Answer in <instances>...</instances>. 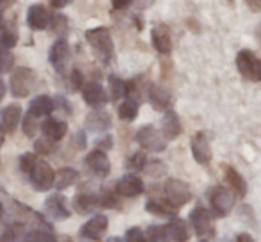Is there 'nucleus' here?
Here are the masks:
<instances>
[{
  "mask_svg": "<svg viewBox=\"0 0 261 242\" xmlns=\"http://www.w3.org/2000/svg\"><path fill=\"white\" fill-rule=\"evenodd\" d=\"M86 41L101 62H110L114 57V41L107 27H93L86 31Z\"/></svg>",
  "mask_w": 261,
  "mask_h": 242,
  "instance_id": "nucleus-1",
  "label": "nucleus"
},
{
  "mask_svg": "<svg viewBox=\"0 0 261 242\" xmlns=\"http://www.w3.org/2000/svg\"><path fill=\"white\" fill-rule=\"evenodd\" d=\"M164 200L171 205L172 208H179L192 200V189L187 182L178 180V178H169L164 183Z\"/></svg>",
  "mask_w": 261,
  "mask_h": 242,
  "instance_id": "nucleus-2",
  "label": "nucleus"
},
{
  "mask_svg": "<svg viewBox=\"0 0 261 242\" xmlns=\"http://www.w3.org/2000/svg\"><path fill=\"white\" fill-rule=\"evenodd\" d=\"M11 93L16 98H25L36 86V71L27 66H20L11 73Z\"/></svg>",
  "mask_w": 261,
  "mask_h": 242,
  "instance_id": "nucleus-3",
  "label": "nucleus"
},
{
  "mask_svg": "<svg viewBox=\"0 0 261 242\" xmlns=\"http://www.w3.org/2000/svg\"><path fill=\"white\" fill-rule=\"evenodd\" d=\"M29 180H31V185L34 187L38 192H46L54 187L55 182V171L52 170L48 162L38 159L36 164L32 166V170L29 171Z\"/></svg>",
  "mask_w": 261,
  "mask_h": 242,
  "instance_id": "nucleus-4",
  "label": "nucleus"
},
{
  "mask_svg": "<svg viewBox=\"0 0 261 242\" xmlns=\"http://www.w3.org/2000/svg\"><path fill=\"white\" fill-rule=\"evenodd\" d=\"M237 68L240 75L252 82H261V59L252 50L244 49L237 56Z\"/></svg>",
  "mask_w": 261,
  "mask_h": 242,
  "instance_id": "nucleus-5",
  "label": "nucleus"
},
{
  "mask_svg": "<svg viewBox=\"0 0 261 242\" xmlns=\"http://www.w3.org/2000/svg\"><path fill=\"white\" fill-rule=\"evenodd\" d=\"M210 205H212V210L215 212V215L219 217H226L234 207V196L229 189L222 185H215L208 194Z\"/></svg>",
  "mask_w": 261,
  "mask_h": 242,
  "instance_id": "nucleus-6",
  "label": "nucleus"
},
{
  "mask_svg": "<svg viewBox=\"0 0 261 242\" xmlns=\"http://www.w3.org/2000/svg\"><path fill=\"white\" fill-rule=\"evenodd\" d=\"M135 141L146 150V152H153V153H160L165 150V139L160 132L156 130L153 125H144L137 130L135 134Z\"/></svg>",
  "mask_w": 261,
  "mask_h": 242,
  "instance_id": "nucleus-7",
  "label": "nucleus"
},
{
  "mask_svg": "<svg viewBox=\"0 0 261 242\" xmlns=\"http://www.w3.org/2000/svg\"><path fill=\"white\" fill-rule=\"evenodd\" d=\"M189 221H190V225H192L196 235L201 237V239L212 237L213 232H215V226H213V215L210 214L204 207H201V205L190 212Z\"/></svg>",
  "mask_w": 261,
  "mask_h": 242,
  "instance_id": "nucleus-8",
  "label": "nucleus"
},
{
  "mask_svg": "<svg viewBox=\"0 0 261 242\" xmlns=\"http://www.w3.org/2000/svg\"><path fill=\"white\" fill-rule=\"evenodd\" d=\"M69 59H71V50H69V45L64 38L57 39V41L52 45L48 52V61L50 64L54 66V69L61 75H64L66 69H68Z\"/></svg>",
  "mask_w": 261,
  "mask_h": 242,
  "instance_id": "nucleus-9",
  "label": "nucleus"
},
{
  "mask_svg": "<svg viewBox=\"0 0 261 242\" xmlns=\"http://www.w3.org/2000/svg\"><path fill=\"white\" fill-rule=\"evenodd\" d=\"M84 164H86L87 170L98 178H105V177H109V173H110V160L103 150L96 148V150H93V152H89L86 155V159H84Z\"/></svg>",
  "mask_w": 261,
  "mask_h": 242,
  "instance_id": "nucleus-10",
  "label": "nucleus"
},
{
  "mask_svg": "<svg viewBox=\"0 0 261 242\" xmlns=\"http://www.w3.org/2000/svg\"><path fill=\"white\" fill-rule=\"evenodd\" d=\"M190 150H192V157L197 164L206 166L212 160V148H210L208 137L204 132H197L192 139H190Z\"/></svg>",
  "mask_w": 261,
  "mask_h": 242,
  "instance_id": "nucleus-11",
  "label": "nucleus"
},
{
  "mask_svg": "<svg viewBox=\"0 0 261 242\" xmlns=\"http://www.w3.org/2000/svg\"><path fill=\"white\" fill-rule=\"evenodd\" d=\"M50 21L52 14L43 4H34L27 9V25L32 31H45L46 27H50Z\"/></svg>",
  "mask_w": 261,
  "mask_h": 242,
  "instance_id": "nucleus-12",
  "label": "nucleus"
},
{
  "mask_svg": "<svg viewBox=\"0 0 261 242\" xmlns=\"http://www.w3.org/2000/svg\"><path fill=\"white\" fill-rule=\"evenodd\" d=\"M116 192L123 198H137L144 192V182L137 175H124L116 183Z\"/></svg>",
  "mask_w": 261,
  "mask_h": 242,
  "instance_id": "nucleus-13",
  "label": "nucleus"
},
{
  "mask_svg": "<svg viewBox=\"0 0 261 242\" xmlns=\"http://www.w3.org/2000/svg\"><path fill=\"white\" fill-rule=\"evenodd\" d=\"M82 96L89 107L93 109H101L107 105L109 96H107V91L103 89V86L98 82H87L82 87Z\"/></svg>",
  "mask_w": 261,
  "mask_h": 242,
  "instance_id": "nucleus-14",
  "label": "nucleus"
},
{
  "mask_svg": "<svg viewBox=\"0 0 261 242\" xmlns=\"http://www.w3.org/2000/svg\"><path fill=\"white\" fill-rule=\"evenodd\" d=\"M109 228V219L103 214H98L94 217H91L86 225L80 228V235L84 239H91V240H101V237L107 233Z\"/></svg>",
  "mask_w": 261,
  "mask_h": 242,
  "instance_id": "nucleus-15",
  "label": "nucleus"
},
{
  "mask_svg": "<svg viewBox=\"0 0 261 242\" xmlns=\"http://www.w3.org/2000/svg\"><path fill=\"white\" fill-rule=\"evenodd\" d=\"M151 43L155 46V50L162 56H169L172 50V39L169 27L165 23H156L151 29Z\"/></svg>",
  "mask_w": 261,
  "mask_h": 242,
  "instance_id": "nucleus-16",
  "label": "nucleus"
},
{
  "mask_svg": "<svg viewBox=\"0 0 261 242\" xmlns=\"http://www.w3.org/2000/svg\"><path fill=\"white\" fill-rule=\"evenodd\" d=\"M45 212L55 221H64L71 215L68 205H66V198L61 194H54L45 201Z\"/></svg>",
  "mask_w": 261,
  "mask_h": 242,
  "instance_id": "nucleus-17",
  "label": "nucleus"
},
{
  "mask_svg": "<svg viewBox=\"0 0 261 242\" xmlns=\"http://www.w3.org/2000/svg\"><path fill=\"white\" fill-rule=\"evenodd\" d=\"M148 98H149V104L153 105L155 111H169L172 104V96L165 87L158 86V84H151L148 89Z\"/></svg>",
  "mask_w": 261,
  "mask_h": 242,
  "instance_id": "nucleus-18",
  "label": "nucleus"
},
{
  "mask_svg": "<svg viewBox=\"0 0 261 242\" xmlns=\"http://www.w3.org/2000/svg\"><path fill=\"white\" fill-rule=\"evenodd\" d=\"M54 111H55V102L48 94H39V96L32 98L31 104H29V114L36 119L50 116Z\"/></svg>",
  "mask_w": 261,
  "mask_h": 242,
  "instance_id": "nucleus-19",
  "label": "nucleus"
},
{
  "mask_svg": "<svg viewBox=\"0 0 261 242\" xmlns=\"http://www.w3.org/2000/svg\"><path fill=\"white\" fill-rule=\"evenodd\" d=\"M162 135H164L165 141H174L179 134H181V123L179 118L174 111H165L164 118H162Z\"/></svg>",
  "mask_w": 261,
  "mask_h": 242,
  "instance_id": "nucleus-20",
  "label": "nucleus"
},
{
  "mask_svg": "<svg viewBox=\"0 0 261 242\" xmlns=\"http://www.w3.org/2000/svg\"><path fill=\"white\" fill-rule=\"evenodd\" d=\"M21 121V107L18 104H11L0 114V127L6 132H14Z\"/></svg>",
  "mask_w": 261,
  "mask_h": 242,
  "instance_id": "nucleus-21",
  "label": "nucleus"
},
{
  "mask_svg": "<svg viewBox=\"0 0 261 242\" xmlns=\"http://www.w3.org/2000/svg\"><path fill=\"white\" fill-rule=\"evenodd\" d=\"M86 127L89 128L91 132H105L112 127V118H110V114L105 111H93L87 114Z\"/></svg>",
  "mask_w": 261,
  "mask_h": 242,
  "instance_id": "nucleus-22",
  "label": "nucleus"
},
{
  "mask_svg": "<svg viewBox=\"0 0 261 242\" xmlns=\"http://www.w3.org/2000/svg\"><path fill=\"white\" fill-rule=\"evenodd\" d=\"M41 130H43V134H45V137H48V139H52V141L57 142L66 135V132H68V125H66V121L48 118L45 123L41 125Z\"/></svg>",
  "mask_w": 261,
  "mask_h": 242,
  "instance_id": "nucleus-23",
  "label": "nucleus"
},
{
  "mask_svg": "<svg viewBox=\"0 0 261 242\" xmlns=\"http://www.w3.org/2000/svg\"><path fill=\"white\" fill-rule=\"evenodd\" d=\"M167 235L169 239H172L174 242H187L189 240V226L183 219L179 217H172L167 225Z\"/></svg>",
  "mask_w": 261,
  "mask_h": 242,
  "instance_id": "nucleus-24",
  "label": "nucleus"
},
{
  "mask_svg": "<svg viewBox=\"0 0 261 242\" xmlns=\"http://www.w3.org/2000/svg\"><path fill=\"white\" fill-rule=\"evenodd\" d=\"M226 182L229 183V187L238 198H244L247 194V182L234 167L226 166Z\"/></svg>",
  "mask_w": 261,
  "mask_h": 242,
  "instance_id": "nucleus-25",
  "label": "nucleus"
},
{
  "mask_svg": "<svg viewBox=\"0 0 261 242\" xmlns=\"http://www.w3.org/2000/svg\"><path fill=\"white\" fill-rule=\"evenodd\" d=\"M146 210L158 217H172L176 214V208H172L165 200H158V198H151L146 201Z\"/></svg>",
  "mask_w": 261,
  "mask_h": 242,
  "instance_id": "nucleus-26",
  "label": "nucleus"
},
{
  "mask_svg": "<svg viewBox=\"0 0 261 242\" xmlns=\"http://www.w3.org/2000/svg\"><path fill=\"white\" fill-rule=\"evenodd\" d=\"M79 171L73 170V167H62L55 173V182H54V187H57L59 190H64L68 187H71L73 183H76L79 180Z\"/></svg>",
  "mask_w": 261,
  "mask_h": 242,
  "instance_id": "nucleus-27",
  "label": "nucleus"
},
{
  "mask_svg": "<svg viewBox=\"0 0 261 242\" xmlns=\"http://www.w3.org/2000/svg\"><path fill=\"white\" fill-rule=\"evenodd\" d=\"M100 205V200H98L96 194L87 192V194H79V196L73 200V207L79 214H87V212H93L94 208Z\"/></svg>",
  "mask_w": 261,
  "mask_h": 242,
  "instance_id": "nucleus-28",
  "label": "nucleus"
},
{
  "mask_svg": "<svg viewBox=\"0 0 261 242\" xmlns=\"http://www.w3.org/2000/svg\"><path fill=\"white\" fill-rule=\"evenodd\" d=\"M139 114V102L135 98H128L117 109V116L123 121H134Z\"/></svg>",
  "mask_w": 261,
  "mask_h": 242,
  "instance_id": "nucleus-29",
  "label": "nucleus"
},
{
  "mask_svg": "<svg viewBox=\"0 0 261 242\" xmlns=\"http://www.w3.org/2000/svg\"><path fill=\"white\" fill-rule=\"evenodd\" d=\"M109 87H110V96L112 100H121L128 94V82H124L123 79L116 75L109 77Z\"/></svg>",
  "mask_w": 261,
  "mask_h": 242,
  "instance_id": "nucleus-30",
  "label": "nucleus"
},
{
  "mask_svg": "<svg viewBox=\"0 0 261 242\" xmlns=\"http://www.w3.org/2000/svg\"><path fill=\"white\" fill-rule=\"evenodd\" d=\"M146 242H169L167 230L158 225L149 226L148 232H146Z\"/></svg>",
  "mask_w": 261,
  "mask_h": 242,
  "instance_id": "nucleus-31",
  "label": "nucleus"
},
{
  "mask_svg": "<svg viewBox=\"0 0 261 242\" xmlns=\"http://www.w3.org/2000/svg\"><path fill=\"white\" fill-rule=\"evenodd\" d=\"M16 43H18V32L14 31V27H9V29H6V31H2V34H0V46H2L4 50L13 49V46H16Z\"/></svg>",
  "mask_w": 261,
  "mask_h": 242,
  "instance_id": "nucleus-32",
  "label": "nucleus"
},
{
  "mask_svg": "<svg viewBox=\"0 0 261 242\" xmlns=\"http://www.w3.org/2000/svg\"><path fill=\"white\" fill-rule=\"evenodd\" d=\"M142 171H146L149 177L158 178V177H164L165 171H167V166H165L162 160H151V162H146V166Z\"/></svg>",
  "mask_w": 261,
  "mask_h": 242,
  "instance_id": "nucleus-33",
  "label": "nucleus"
},
{
  "mask_svg": "<svg viewBox=\"0 0 261 242\" xmlns=\"http://www.w3.org/2000/svg\"><path fill=\"white\" fill-rule=\"evenodd\" d=\"M34 150L36 153H41V155H50V153L55 152V141L48 137H43V139H38L34 144Z\"/></svg>",
  "mask_w": 261,
  "mask_h": 242,
  "instance_id": "nucleus-34",
  "label": "nucleus"
},
{
  "mask_svg": "<svg viewBox=\"0 0 261 242\" xmlns=\"http://www.w3.org/2000/svg\"><path fill=\"white\" fill-rule=\"evenodd\" d=\"M14 66V56L9 50L0 49V75L11 71V68Z\"/></svg>",
  "mask_w": 261,
  "mask_h": 242,
  "instance_id": "nucleus-35",
  "label": "nucleus"
},
{
  "mask_svg": "<svg viewBox=\"0 0 261 242\" xmlns=\"http://www.w3.org/2000/svg\"><path fill=\"white\" fill-rule=\"evenodd\" d=\"M146 162H148V159H146V155L142 152H135L134 155L128 159V167L130 170H135V171H141V170H144V166H146Z\"/></svg>",
  "mask_w": 261,
  "mask_h": 242,
  "instance_id": "nucleus-36",
  "label": "nucleus"
},
{
  "mask_svg": "<svg viewBox=\"0 0 261 242\" xmlns=\"http://www.w3.org/2000/svg\"><path fill=\"white\" fill-rule=\"evenodd\" d=\"M69 86L73 91H80L84 87V75L79 68L71 69V75H69Z\"/></svg>",
  "mask_w": 261,
  "mask_h": 242,
  "instance_id": "nucleus-37",
  "label": "nucleus"
},
{
  "mask_svg": "<svg viewBox=\"0 0 261 242\" xmlns=\"http://www.w3.org/2000/svg\"><path fill=\"white\" fill-rule=\"evenodd\" d=\"M36 160H38V155L36 153H23V155L20 157V167L21 171H25V173H29V171L32 170V166L36 164Z\"/></svg>",
  "mask_w": 261,
  "mask_h": 242,
  "instance_id": "nucleus-38",
  "label": "nucleus"
},
{
  "mask_svg": "<svg viewBox=\"0 0 261 242\" xmlns=\"http://www.w3.org/2000/svg\"><path fill=\"white\" fill-rule=\"evenodd\" d=\"M36 132H38V123H36V118H32L31 114H27V118L23 119V134L27 137H34Z\"/></svg>",
  "mask_w": 261,
  "mask_h": 242,
  "instance_id": "nucleus-39",
  "label": "nucleus"
},
{
  "mask_svg": "<svg viewBox=\"0 0 261 242\" xmlns=\"http://www.w3.org/2000/svg\"><path fill=\"white\" fill-rule=\"evenodd\" d=\"M98 200H100L101 207H116V192H112L110 189H103V192H101V196Z\"/></svg>",
  "mask_w": 261,
  "mask_h": 242,
  "instance_id": "nucleus-40",
  "label": "nucleus"
},
{
  "mask_svg": "<svg viewBox=\"0 0 261 242\" xmlns=\"http://www.w3.org/2000/svg\"><path fill=\"white\" fill-rule=\"evenodd\" d=\"M126 242H146V235L141 228H130L126 232V237H124Z\"/></svg>",
  "mask_w": 261,
  "mask_h": 242,
  "instance_id": "nucleus-41",
  "label": "nucleus"
},
{
  "mask_svg": "<svg viewBox=\"0 0 261 242\" xmlns=\"http://www.w3.org/2000/svg\"><path fill=\"white\" fill-rule=\"evenodd\" d=\"M50 25H52L54 31H62V29H66V25H68V20H66L64 14H55L52 16V21H50Z\"/></svg>",
  "mask_w": 261,
  "mask_h": 242,
  "instance_id": "nucleus-42",
  "label": "nucleus"
},
{
  "mask_svg": "<svg viewBox=\"0 0 261 242\" xmlns=\"http://www.w3.org/2000/svg\"><path fill=\"white\" fill-rule=\"evenodd\" d=\"M96 144H98V150H103V152L105 150H110L112 148V137H110V135H105V137L100 139Z\"/></svg>",
  "mask_w": 261,
  "mask_h": 242,
  "instance_id": "nucleus-43",
  "label": "nucleus"
},
{
  "mask_svg": "<svg viewBox=\"0 0 261 242\" xmlns=\"http://www.w3.org/2000/svg\"><path fill=\"white\" fill-rule=\"evenodd\" d=\"M110 2H112L114 9H119L121 11V9H126V7H130L134 0H110Z\"/></svg>",
  "mask_w": 261,
  "mask_h": 242,
  "instance_id": "nucleus-44",
  "label": "nucleus"
},
{
  "mask_svg": "<svg viewBox=\"0 0 261 242\" xmlns=\"http://www.w3.org/2000/svg\"><path fill=\"white\" fill-rule=\"evenodd\" d=\"M73 0H50V4L55 7V9H62V7H66V6H69Z\"/></svg>",
  "mask_w": 261,
  "mask_h": 242,
  "instance_id": "nucleus-45",
  "label": "nucleus"
},
{
  "mask_svg": "<svg viewBox=\"0 0 261 242\" xmlns=\"http://www.w3.org/2000/svg\"><path fill=\"white\" fill-rule=\"evenodd\" d=\"M234 242H254V239H252L249 233H238L237 240H234Z\"/></svg>",
  "mask_w": 261,
  "mask_h": 242,
  "instance_id": "nucleus-46",
  "label": "nucleus"
},
{
  "mask_svg": "<svg viewBox=\"0 0 261 242\" xmlns=\"http://www.w3.org/2000/svg\"><path fill=\"white\" fill-rule=\"evenodd\" d=\"M14 2H16V0H0V9H7V7H11Z\"/></svg>",
  "mask_w": 261,
  "mask_h": 242,
  "instance_id": "nucleus-47",
  "label": "nucleus"
},
{
  "mask_svg": "<svg viewBox=\"0 0 261 242\" xmlns=\"http://www.w3.org/2000/svg\"><path fill=\"white\" fill-rule=\"evenodd\" d=\"M4 94H6V84H4V80L0 79V102H2Z\"/></svg>",
  "mask_w": 261,
  "mask_h": 242,
  "instance_id": "nucleus-48",
  "label": "nucleus"
},
{
  "mask_svg": "<svg viewBox=\"0 0 261 242\" xmlns=\"http://www.w3.org/2000/svg\"><path fill=\"white\" fill-rule=\"evenodd\" d=\"M4 142V132H2V127H0V146H2Z\"/></svg>",
  "mask_w": 261,
  "mask_h": 242,
  "instance_id": "nucleus-49",
  "label": "nucleus"
},
{
  "mask_svg": "<svg viewBox=\"0 0 261 242\" xmlns=\"http://www.w3.org/2000/svg\"><path fill=\"white\" fill-rule=\"evenodd\" d=\"M4 27V18H2V13H0V31H2Z\"/></svg>",
  "mask_w": 261,
  "mask_h": 242,
  "instance_id": "nucleus-50",
  "label": "nucleus"
},
{
  "mask_svg": "<svg viewBox=\"0 0 261 242\" xmlns=\"http://www.w3.org/2000/svg\"><path fill=\"white\" fill-rule=\"evenodd\" d=\"M258 39H259V45H261V25L258 27Z\"/></svg>",
  "mask_w": 261,
  "mask_h": 242,
  "instance_id": "nucleus-51",
  "label": "nucleus"
},
{
  "mask_svg": "<svg viewBox=\"0 0 261 242\" xmlns=\"http://www.w3.org/2000/svg\"><path fill=\"white\" fill-rule=\"evenodd\" d=\"M109 242H121V240H119V239H117V237H114V239H110Z\"/></svg>",
  "mask_w": 261,
  "mask_h": 242,
  "instance_id": "nucleus-52",
  "label": "nucleus"
},
{
  "mask_svg": "<svg viewBox=\"0 0 261 242\" xmlns=\"http://www.w3.org/2000/svg\"><path fill=\"white\" fill-rule=\"evenodd\" d=\"M0 215H2V203H0Z\"/></svg>",
  "mask_w": 261,
  "mask_h": 242,
  "instance_id": "nucleus-53",
  "label": "nucleus"
},
{
  "mask_svg": "<svg viewBox=\"0 0 261 242\" xmlns=\"http://www.w3.org/2000/svg\"><path fill=\"white\" fill-rule=\"evenodd\" d=\"M201 242H206V240H201Z\"/></svg>",
  "mask_w": 261,
  "mask_h": 242,
  "instance_id": "nucleus-54",
  "label": "nucleus"
}]
</instances>
